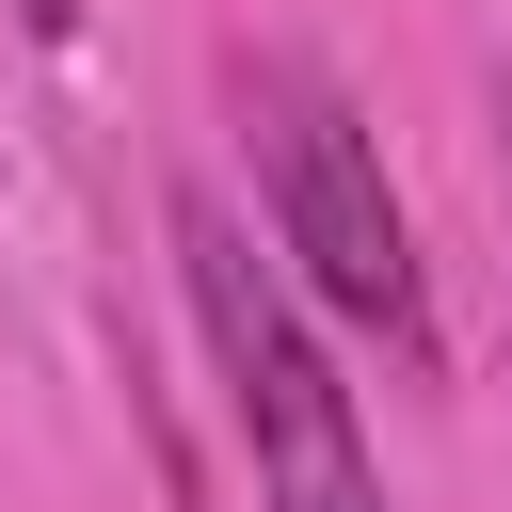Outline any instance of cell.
Masks as SVG:
<instances>
[{
  "mask_svg": "<svg viewBox=\"0 0 512 512\" xmlns=\"http://www.w3.org/2000/svg\"><path fill=\"white\" fill-rule=\"evenodd\" d=\"M176 288H192V336H208L224 416H240V448H256V496H272V512H384V464H368V432H352V384H336V352L304 336L288 272L240 240L224 192H176Z\"/></svg>",
  "mask_w": 512,
  "mask_h": 512,
  "instance_id": "obj_1",
  "label": "cell"
},
{
  "mask_svg": "<svg viewBox=\"0 0 512 512\" xmlns=\"http://www.w3.org/2000/svg\"><path fill=\"white\" fill-rule=\"evenodd\" d=\"M240 128H256V192H272L288 272H304L352 336L432 352V288H416V224H400V192H384V128H368L304 48H256V64H240Z\"/></svg>",
  "mask_w": 512,
  "mask_h": 512,
  "instance_id": "obj_2",
  "label": "cell"
},
{
  "mask_svg": "<svg viewBox=\"0 0 512 512\" xmlns=\"http://www.w3.org/2000/svg\"><path fill=\"white\" fill-rule=\"evenodd\" d=\"M16 16H32V32H48V48H80V0H16Z\"/></svg>",
  "mask_w": 512,
  "mask_h": 512,
  "instance_id": "obj_3",
  "label": "cell"
},
{
  "mask_svg": "<svg viewBox=\"0 0 512 512\" xmlns=\"http://www.w3.org/2000/svg\"><path fill=\"white\" fill-rule=\"evenodd\" d=\"M496 128H512V96H496Z\"/></svg>",
  "mask_w": 512,
  "mask_h": 512,
  "instance_id": "obj_4",
  "label": "cell"
}]
</instances>
